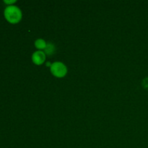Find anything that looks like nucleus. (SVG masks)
Wrapping results in <instances>:
<instances>
[{
	"label": "nucleus",
	"instance_id": "f257e3e1",
	"mask_svg": "<svg viewBox=\"0 0 148 148\" xmlns=\"http://www.w3.org/2000/svg\"><path fill=\"white\" fill-rule=\"evenodd\" d=\"M4 17L12 24L18 23L22 19V12L20 8L14 5H8L4 10Z\"/></svg>",
	"mask_w": 148,
	"mask_h": 148
},
{
	"label": "nucleus",
	"instance_id": "f03ea898",
	"mask_svg": "<svg viewBox=\"0 0 148 148\" xmlns=\"http://www.w3.org/2000/svg\"><path fill=\"white\" fill-rule=\"evenodd\" d=\"M51 72L56 77H64L67 73V68L66 65L60 62H53L51 65Z\"/></svg>",
	"mask_w": 148,
	"mask_h": 148
},
{
	"label": "nucleus",
	"instance_id": "7ed1b4c3",
	"mask_svg": "<svg viewBox=\"0 0 148 148\" xmlns=\"http://www.w3.org/2000/svg\"><path fill=\"white\" fill-rule=\"evenodd\" d=\"M46 60V54L42 51H37L32 55V61L36 65H41Z\"/></svg>",
	"mask_w": 148,
	"mask_h": 148
},
{
	"label": "nucleus",
	"instance_id": "20e7f679",
	"mask_svg": "<svg viewBox=\"0 0 148 148\" xmlns=\"http://www.w3.org/2000/svg\"><path fill=\"white\" fill-rule=\"evenodd\" d=\"M46 45H47V43H46V41H45L43 39H41V38L37 39V40H36V42H35V46H36V49H39V51L46 49Z\"/></svg>",
	"mask_w": 148,
	"mask_h": 148
},
{
	"label": "nucleus",
	"instance_id": "39448f33",
	"mask_svg": "<svg viewBox=\"0 0 148 148\" xmlns=\"http://www.w3.org/2000/svg\"><path fill=\"white\" fill-rule=\"evenodd\" d=\"M55 51V46L53 43H49L46 45V49H44V53L46 55L48 56H51V55L53 54Z\"/></svg>",
	"mask_w": 148,
	"mask_h": 148
},
{
	"label": "nucleus",
	"instance_id": "423d86ee",
	"mask_svg": "<svg viewBox=\"0 0 148 148\" xmlns=\"http://www.w3.org/2000/svg\"><path fill=\"white\" fill-rule=\"evenodd\" d=\"M4 2L5 3V4H9V5H12V4H14V3H15L16 1L15 0H12V1H4Z\"/></svg>",
	"mask_w": 148,
	"mask_h": 148
}]
</instances>
